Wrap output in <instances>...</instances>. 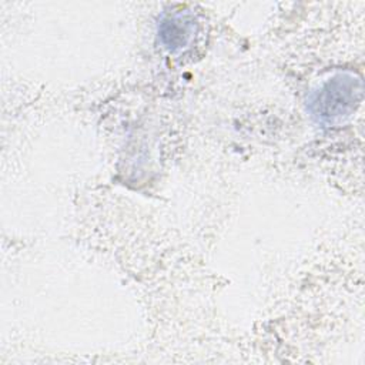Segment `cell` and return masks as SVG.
Masks as SVG:
<instances>
[{"instance_id":"2","label":"cell","mask_w":365,"mask_h":365,"mask_svg":"<svg viewBox=\"0 0 365 365\" xmlns=\"http://www.w3.org/2000/svg\"><path fill=\"white\" fill-rule=\"evenodd\" d=\"M160 36L163 41L168 47H180L185 43V37L188 36V30L185 24L180 19H168L161 23Z\"/></svg>"},{"instance_id":"1","label":"cell","mask_w":365,"mask_h":365,"mask_svg":"<svg viewBox=\"0 0 365 365\" xmlns=\"http://www.w3.org/2000/svg\"><path fill=\"white\" fill-rule=\"evenodd\" d=\"M355 94H361V88L356 90L355 80L351 76H338L328 81L317 96L314 111L322 120L332 121L348 113L355 104Z\"/></svg>"}]
</instances>
